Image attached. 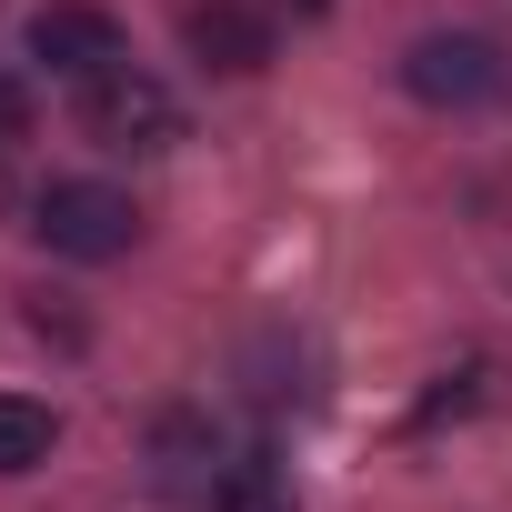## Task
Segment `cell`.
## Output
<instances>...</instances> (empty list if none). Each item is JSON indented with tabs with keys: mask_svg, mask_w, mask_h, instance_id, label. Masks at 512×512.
Here are the masks:
<instances>
[{
	"mask_svg": "<svg viewBox=\"0 0 512 512\" xmlns=\"http://www.w3.org/2000/svg\"><path fill=\"white\" fill-rule=\"evenodd\" d=\"M402 81H412V101H432V111H492V101L512 91V61H502L482 31H422V41L402 51Z\"/></svg>",
	"mask_w": 512,
	"mask_h": 512,
	"instance_id": "obj_1",
	"label": "cell"
},
{
	"mask_svg": "<svg viewBox=\"0 0 512 512\" xmlns=\"http://www.w3.org/2000/svg\"><path fill=\"white\" fill-rule=\"evenodd\" d=\"M81 131H91L101 151H171V141H181V101H171L151 71L111 61V71L81 81Z\"/></svg>",
	"mask_w": 512,
	"mask_h": 512,
	"instance_id": "obj_2",
	"label": "cell"
},
{
	"mask_svg": "<svg viewBox=\"0 0 512 512\" xmlns=\"http://www.w3.org/2000/svg\"><path fill=\"white\" fill-rule=\"evenodd\" d=\"M31 231L61 251V262H121L131 231H141V211H131V191H111V181H51V191L31 201Z\"/></svg>",
	"mask_w": 512,
	"mask_h": 512,
	"instance_id": "obj_3",
	"label": "cell"
},
{
	"mask_svg": "<svg viewBox=\"0 0 512 512\" xmlns=\"http://www.w3.org/2000/svg\"><path fill=\"white\" fill-rule=\"evenodd\" d=\"M31 61L61 71V81H91L121 61V21L91 11V0H51V11H31Z\"/></svg>",
	"mask_w": 512,
	"mask_h": 512,
	"instance_id": "obj_4",
	"label": "cell"
},
{
	"mask_svg": "<svg viewBox=\"0 0 512 512\" xmlns=\"http://www.w3.org/2000/svg\"><path fill=\"white\" fill-rule=\"evenodd\" d=\"M181 41H191L201 71H231V81H251V71L272 61V21L241 11V0H191V11H181Z\"/></svg>",
	"mask_w": 512,
	"mask_h": 512,
	"instance_id": "obj_5",
	"label": "cell"
},
{
	"mask_svg": "<svg viewBox=\"0 0 512 512\" xmlns=\"http://www.w3.org/2000/svg\"><path fill=\"white\" fill-rule=\"evenodd\" d=\"M221 442H211V422L201 412H161V432H151V482H161V502H211L221 492Z\"/></svg>",
	"mask_w": 512,
	"mask_h": 512,
	"instance_id": "obj_6",
	"label": "cell"
},
{
	"mask_svg": "<svg viewBox=\"0 0 512 512\" xmlns=\"http://www.w3.org/2000/svg\"><path fill=\"white\" fill-rule=\"evenodd\" d=\"M211 512H292V472H282L272 452H241V462L221 472V492H211Z\"/></svg>",
	"mask_w": 512,
	"mask_h": 512,
	"instance_id": "obj_7",
	"label": "cell"
},
{
	"mask_svg": "<svg viewBox=\"0 0 512 512\" xmlns=\"http://www.w3.org/2000/svg\"><path fill=\"white\" fill-rule=\"evenodd\" d=\"M51 442H61L51 402H21V392H0V472H31V462H51Z\"/></svg>",
	"mask_w": 512,
	"mask_h": 512,
	"instance_id": "obj_8",
	"label": "cell"
},
{
	"mask_svg": "<svg viewBox=\"0 0 512 512\" xmlns=\"http://www.w3.org/2000/svg\"><path fill=\"white\" fill-rule=\"evenodd\" d=\"M11 141H31V81L0 71V151H11Z\"/></svg>",
	"mask_w": 512,
	"mask_h": 512,
	"instance_id": "obj_9",
	"label": "cell"
},
{
	"mask_svg": "<svg viewBox=\"0 0 512 512\" xmlns=\"http://www.w3.org/2000/svg\"><path fill=\"white\" fill-rule=\"evenodd\" d=\"M282 11H292V21H322V11H332V0H282Z\"/></svg>",
	"mask_w": 512,
	"mask_h": 512,
	"instance_id": "obj_10",
	"label": "cell"
}]
</instances>
